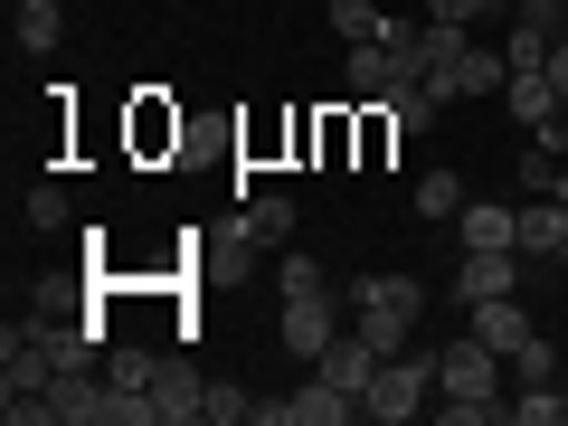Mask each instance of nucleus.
I'll return each instance as SVG.
<instances>
[{"mask_svg":"<svg viewBox=\"0 0 568 426\" xmlns=\"http://www.w3.org/2000/svg\"><path fill=\"white\" fill-rule=\"evenodd\" d=\"M426 388H436V351H398V361H379V369H369V388H361V417L407 426V417L426 407Z\"/></svg>","mask_w":568,"mask_h":426,"instance_id":"f257e3e1","label":"nucleus"},{"mask_svg":"<svg viewBox=\"0 0 568 426\" xmlns=\"http://www.w3.org/2000/svg\"><path fill=\"white\" fill-rule=\"evenodd\" d=\"M503 58H511V77H521V67H549V48L568 39V20H559V0H511L503 10Z\"/></svg>","mask_w":568,"mask_h":426,"instance_id":"f03ea898","label":"nucleus"},{"mask_svg":"<svg viewBox=\"0 0 568 426\" xmlns=\"http://www.w3.org/2000/svg\"><path fill=\"white\" fill-rule=\"evenodd\" d=\"M332 342H342V294H294L284 304V351L294 361H323Z\"/></svg>","mask_w":568,"mask_h":426,"instance_id":"7ed1b4c3","label":"nucleus"},{"mask_svg":"<svg viewBox=\"0 0 568 426\" xmlns=\"http://www.w3.org/2000/svg\"><path fill=\"white\" fill-rule=\"evenodd\" d=\"M503 104H511V114L530 123V133H549V142H568V95H559V85H549V67H521V77L503 85Z\"/></svg>","mask_w":568,"mask_h":426,"instance_id":"20e7f679","label":"nucleus"},{"mask_svg":"<svg viewBox=\"0 0 568 426\" xmlns=\"http://www.w3.org/2000/svg\"><path fill=\"white\" fill-rule=\"evenodd\" d=\"M521 246H465V275H455V294L465 304H484V294H521Z\"/></svg>","mask_w":568,"mask_h":426,"instance_id":"39448f33","label":"nucleus"},{"mask_svg":"<svg viewBox=\"0 0 568 426\" xmlns=\"http://www.w3.org/2000/svg\"><path fill=\"white\" fill-rule=\"evenodd\" d=\"M200 398H209V379L181 361V351L152 361V417H162V426H190V417H200Z\"/></svg>","mask_w":568,"mask_h":426,"instance_id":"423d86ee","label":"nucleus"},{"mask_svg":"<svg viewBox=\"0 0 568 426\" xmlns=\"http://www.w3.org/2000/svg\"><path fill=\"white\" fill-rule=\"evenodd\" d=\"M465 313H474V342H493L503 361L530 342V332H540V313H530L521 294H484V304H465Z\"/></svg>","mask_w":568,"mask_h":426,"instance_id":"0eeeda50","label":"nucleus"},{"mask_svg":"<svg viewBox=\"0 0 568 426\" xmlns=\"http://www.w3.org/2000/svg\"><path fill=\"white\" fill-rule=\"evenodd\" d=\"M342 85H351V95H369V104H388L407 85V58L388 39H361V48H351V67H342Z\"/></svg>","mask_w":568,"mask_h":426,"instance_id":"6e6552de","label":"nucleus"},{"mask_svg":"<svg viewBox=\"0 0 568 426\" xmlns=\"http://www.w3.org/2000/svg\"><path fill=\"white\" fill-rule=\"evenodd\" d=\"M521 256L568 265V200H521Z\"/></svg>","mask_w":568,"mask_h":426,"instance_id":"1a4fd4ad","label":"nucleus"},{"mask_svg":"<svg viewBox=\"0 0 568 426\" xmlns=\"http://www.w3.org/2000/svg\"><path fill=\"white\" fill-rule=\"evenodd\" d=\"M455 227H465V246H521V209H503V200H465Z\"/></svg>","mask_w":568,"mask_h":426,"instance_id":"9d476101","label":"nucleus"},{"mask_svg":"<svg viewBox=\"0 0 568 426\" xmlns=\"http://www.w3.org/2000/svg\"><path fill=\"white\" fill-rule=\"evenodd\" d=\"M313 369H323L332 388H351V398H361V388H369V369H379V351H369L361 332L342 323V342H332V351H323V361H313Z\"/></svg>","mask_w":568,"mask_h":426,"instance_id":"9b49d317","label":"nucleus"},{"mask_svg":"<svg viewBox=\"0 0 568 426\" xmlns=\"http://www.w3.org/2000/svg\"><path fill=\"white\" fill-rule=\"evenodd\" d=\"M342 417H361V398L332 388L323 369H313V388H294V426H342Z\"/></svg>","mask_w":568,"mask_h":426,"instance_id":"f8f14e48","label":"nucleus"},{"mask_svg":"<svg viewBox=\"0 0 568 426\" xmlns=\"http://www.w3.org/2000/svg\"><path fill=\"white\" fill-rule=\"evenodd\" d=\"M407 323H417V313H398V304H361V313H351V332H361L379 361H398V351H407Z\"/></svg>","mask_w":568,"mask_h":426,"instance_id":"ddd939ff","label":"nucleus"},{"mask_svg":"<svg viewBox=\"0 0 568 426\" xmlns=\"http://www.w3.org/2000/svg\"><path fill=\"white\" fill-rule=\"evenodd\" d=\"M342 304H351V313H361V304H398V313H426V284H417V275H361V284L342 294Z\"/></svg>","mask_w":568,"mask_h":426,"instance_id":"4468645a","label":"nucleus"},{"mask_svg":"<svg viewBox=\"0 0 568 426\" xmlns=\"http://www.w3.org/2000/svg\"><path fill=\"white\" fill-rule=\"evenodd\" d=\"M323 20H332V39L361 48V39H379V29H388V10H379V0H323Z\"/></svg>","mask_w":568,"mask_h":426,"instance_id":"2eb2a0df","label":"nucleus"},{"mask_svg":"<svg viewBox=\"0 0 568 426\" xmlns=\"http://www.w3.org/2000/svg\"><path fill=\"white\" fill-rule=\"evenodd\" d=\"M511 388H559V351H549V332H530V342L511 351Z\"/></svg>","mask_w":568,"mask_h":426,"instance_id":"dca6fc26","label":"nucleus"},{"mask_svg":"<svg viewBox=\"0 0 568 426\" xmlns=\"http://www.w3.org/2000/svg\"><path fill=\"white\" fill-rule=\"evenodd\" d=\"M246 237H256V246H284V237H294V200H275V190L246 200Z\"/></svg>","mask_w":568,"mask_h":426,"instance_id":"f3484780","label":"nucleus"},{"mask_svg":"<svg viewBox=\"0 0 568 426\" xmlns=\"http://www.w3.org/2000/svg\"><path fill=\"white\" fill-rule=\"evenodd\" d=\"M465 209V171H426L417 181V219H455Z\"/></svg>","mask_w":568,"mask_h":426,"instance_id":"a211bd4d","label":"nucleus"},{"mask_svg":"<svg viewBox=\"0 0 568 426\" xmlns=\"http://www.w3.org/2000/svg\"><path fill=\"white\" fill-rule=\"evenodd\" d=\"M67 39V10L58 0H20V48H58Z\"/></svg>","mask_w":568,"mask_h":426,"instance_id":"6ab92c4d","label":"nucleus"},{"mask_svg":"<svg viewBox=\"0 0 568 426\" xmlns=\"http://www.w3.org/2000/svg\"><path fill=\"white\" fill-rule=\"evenodd\" d=\"M388 123H398V142H407V133H426V123H436V95H426V85L407 77L398 95H388Z\"/></svg>","mask_w":568,"mask_h":426,"instance_id":"aec40b11","label":"nucleus"},{"mask_svg":"<svg viewBox=\"0 0 568 426\" xmlns=\"http://www.w3.org/2000/svg\"><path fill=\"white\" fill-rule=\"evenodd\" d=\"M200 417H209V426H256V398H246V388H227V379H209Z\"/></svg>","mask_w":568,"mask_h":426,"instance_id":"412c9836","label":"nucleus"},{"mask_svg":"<svg viewBox=\"0 0 568 426\" xmlns=\"http://www.w3.org/2000/svg\"><path fill=\"white\" fill-rule=\"evenodd\" d=\"M503 417H511V426H568V417H559V388H511Z\"/></svg>","mask_w":568,"mask_h":426,"instance_id":"4be33fe9","label":"nucleus"},{"mask_svg":"<svg viewBox=\"0 0 568 426\" xmlns=\"http://www.w3.org/2000/svg\"><path fill=\"white\" fill-rule=\"evenodd\" d=\"M275 294H284V304H294V294H332V275H323L313 256H284V265H275Z\"/></svg>","mask_w":568,"mask_h":426,"instance_id":"5701e85b","label":"nucleus"},{"mask_svg":"<svg viewBox=\"0 0 568 426\" xmlns=\"http://www.w3.org/2000/svg\"><path fill=\"white\" fill-rule=\"evenodd\" d=\"M104 379H114V388H142V398H152V351H104Z\"/></svg>","mask_w":568,"mask_h":426,"instance_id":"b1692460","label":"nucleus"},{"mask_svg":"<svg viewBox=\"0 0 568 426\" xmlns=\"http://www.w3.org/2000/svg\"><path fill=\"white\" fill-rule=\"evenodd\" d=\"M426 20H455V29H474V20H493V0H426Z\"/></svg>","mask_w":568,"mask_h":426,"instance_id":"393cba45","label":"nucleus"},{"mask_svg":"<svg viewBox=\"0 0 568 426\" xmlns=\"http://www.w3.org/2000/svg\"><path fill=\"white\" fill-rule=\"evenodd\" d=\"M29 227H67V190H29Z\"/></svg>","mask_w":568,"mask_h":426,"instance_id":"a878e982","label":"nucleus"},{"mask_svg":"<svg viewBox=\"0 0 568 426\" xmlns=\"http://www.w3.org/2000/svg\"><path fill=\"white\" fill-rule=\"evenodd\" d=\"M549 85H559V95H568V39L549 48Z\"/></svg>","mask_w":568,"mask_h":426,"instance_id":"bb28decb","label":"nucleus"},{"mask_svg":"<svg viewBox=\"0 0 568 426\" xmlns=\"http://www.w3.org/2000/svg\"><path fill=\"white\" fill-rule=\"evenodd\" d=\"M559 417H568V379H559Z\"/></svg>","mask_w":568,"mask_h":426,"instance_id":"cd10ccee","label":"nucleus"},{"mask_svg":"<svg viewBox=\"0 0 568 426\" xmlns=\"http://www.w3.org/2000/svg\"><path fill=\"white\" fill-rule=\"evenodd\" d=\"M503 10H511V0H493V20H503Z\"/></svg>","mask_w":568,"mask_h":426,"instance_id":"c85d7f7f","label":"nucleus"},{"mask_svg":"<svg viewBox=\"0 0 568 426\" xmlns=\"http://www.w3.org/2000/svg\"><path fill=\"white\" fill-rule=\"evenodd\" d=\"M559 20H568V0H559Z\"/></svg>","mask_w":568,"mask_h":426,"instance_id":"c756f323","label":"nucleus"}]
</instances>
